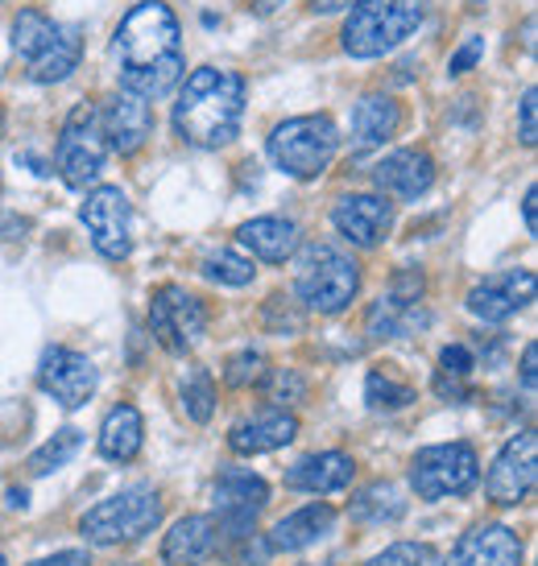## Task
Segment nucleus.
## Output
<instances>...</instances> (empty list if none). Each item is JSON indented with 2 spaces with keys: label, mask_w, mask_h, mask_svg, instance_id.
<instances>
[{
  "label": "nucleus",
  "mask_w": 538,
  "mask_h": 566,
  "mask_svg": "<svg viewBox=\"0 0 538 566\" xmlns=\"http://www.w3.org/2000/svg\"><path fill=\"white\" fill-rule=\"evenodd\" d=\"M431 315L423 311V298H402V294H385L369 306V335L373 339H406L427 327Z\"/></svg>",
  "instance_id": "obj_25"
},
{
  "label": "nucleus",
  "mask_w": 538,
  "mask_h": 566,
  "mask_svg": "<svg viewBox=\"0 0 538 566\" xmlns=\"http://www.w3.org/2000/svg\"><path fill=\"white\" fill-rule=\"evenodd\" d=\"M364 401L373 409H406L414 401V389L411 385H397L394 377H385L381 368H373L369 380H364Z\"/></svg>",
  "instance_id": "obj_34"
},
{
  "label": "nucleus",
  "mask_w": 538,
  "mask_h": 566,
  "mask_svg": "<svg viewBox=\"0 0 538 566\" xmlns=\"http://www.w3.org/2000/svg\"><path fill=\"white\" fill-rule=\"evenodd\" d=\"M220 546V530H216V517H204V513H190V517H178L170 525V534L162 542V563L166 566H199L207 563Z\"/></svg>",
  "instance_id": "obj_20"
},
{
  "label": "nucleus",
  "mask_w": 538,
  "mask_h": 566,
  "mask_svg": "<svg viewBox=\"0 0 538 566\" xmlns=\"http://www.w3.org/2000/svg\"><path fill=\"white\" fill-rule=\"evenodd\" d=\"M80 216L104 261H125L133 252V207H128L121 187H95Z\"/></svg>",
  "instance_id": "obj_9"
},
{
  "label": "nucleus",
  "mask_w": 538,
  "mask_h": 566,
  "mask_svg": "<svg viewBox=\"0 0 538 566\" xmlns=\"http://www.w3.org/2000/svg\"><path fill=\"white\" fill-rule=\"evenodd\" d=\"M535 187H526V195H523V220H526V232H530V237H535L538 232V223H535Z\"/></svg>",
  "instance_id": "obj_42"
},
{
  "label": "nucleus",
  "mask_w": 538,
  "mask_h": 566,
  "mask_svg": "<svg viewBox=\"0 0 538 566\" xmlns=\"http://www.w3.org/2000/svg\"><path fill=\"white\" fill-rule=\"evenodd\" d=\"M535 360H538V347L526 344V352H523V385H526V394H535Z\"/></svg>",
  "instance_id": "obj_41"
},
{
  "label": "nucleus",
  "mask_w": 538,
  "mask_h": 566,
  "mask_svg": "<svg viewBox=\"0 0 538 566\" xmlns=\"http://www.w3.org/2000/svg\"><path fill=\"white\" fill-rule=\"evenodd\" d=\"M0 566H4V554H0Z\"/></svg>",
  "instance_id": "obj_47"
},
{
  "label": "nucleus",
  "mask_w": 538,
  "mask_h": 566,
  "mask_svg": "<svg viewBox=\"0 0 538 566\" xmlns=\"http://www.w3.org/2000/svg\"><path fill=\"white\" fill-rule=\"evenodd\" d=\"M149 331L166 352H187L199 344V335L207 331V311L204 302L187 294L183 285H162L149 298Z\"/></svg>",
  "instance_id": "obj_10"
},
{
  "label": "nucleus",
  "mask_w": 538,
  "mask_h": 566,
  "mask_svg": "<svg viewBox=\"0 0 538 566\" xmlns=\"http://www.w3.org/2000/svg\"><path fill=\"white\" fill-rule=\"evenodd\" d=\"M311 13H340V9H352L356 0H307Z\"/></svg>",
  "instance_id": "obj_43"
},
{
  "label": "nucleus",
  "mask_w": 538,
  "mask_h": 566,
  "mask_svg": "<svg viewBox=\"0 0 538 566\" xmlns=\"http://www.w3.org/2000/svg\"><path fill=\"white\" fill-rule=\"evenodd\" d=\"M0 133H4V108H0Z\"/></svg>",
  "instance_id": "obj_46"
},
{
  "label": "nucleus",
  "mask_w": 538,
  "mask_h": 566,
  "mask_svg": "<svg viewBox=\"0 0 538 566\" xmlns=\"http://www.w3.org/2000/svg\"><path fill=\"white\" fill-rule=\"evenodd\" d=\"M100 128H104V142L116 154H137L149 133H154V108L149 99L133 92H112L104 99V112H100Z\"/></svg>",
  "instance_id": "obj_16"
},
{
  "label": "nucleus",
  "mask_w": 538,
  "mask_h": 566,
  "mask_svg": "<svg viewBox=\"0 0 538 566\" xmlns=\"http://www.w3.org/2000/svg\"><path fill=\"white\" fill-rule=\"evenodd\" d=\"M535 104H538V92H535V87H526V92H523V104H518V120H523V145H535L538 142Z\"/></svg>",
  "instance_id": "obj_39"
},
{
  "label": "nucleus",
  "mask_w": 538,
  "mask_h": 566,
  "mask_svg": "<svg viewBox=\"0 0 538 566\" xmlns=\"http://www.w3.org/2000/svg\"><path fill=\"white\" fill-rule=\"evenodd\" d=\"M261 377H266V356L254 352V347L237 352V356L228 360V368H224V385H228V389H249V385H257Z\"/></svg>",
  "instance_id": "obj_36"
},
{
  "label": "nucleus",
  "mask_w": 538,
  "mask_h": 566,
  "mask_svg": "<svg viewBox=\"0 0 538 566\" xmlns=\"http://www.w3.org/2000/svg\"><path fill=\"white\" fill-rule=\"evenodd\" d=\"M352 475H356V463H352V455H344V451H319V455L299 459V463L286 472V488L328 496V492L349 488Z\"/></svg>",
  "instance_id": "obj_21"
},
{
  "label": "nucleus",
  "mask_w": 538,
  "mask_h": 566,
  "mask_svg": "<svg viewBox=\"0 0 538 566\" xmlns=\"http://www.w3.org/2000/svg\"><path fill=\"white\" fill-rule=\"evenodd\" d=\"M266 501H269V484L261 475L240 472V468L224 472L216 480V530H220V537L254 534V521L266 509Z\"/></svg>",
  "instance_id": "obj_12"
},
{
  "label": "nucleus",
  "mask_w": 538,
  "mask_h": 566,
  "mask_svg": "<svg viewBox=\"0 0 538 566\" xmlns=\"http://www.w3.org/2000/svg\"><path fill=\"white\" fill-rule=\"evenodd\" d=\"M335 149H340V128L332 116H290L269 133V158L282 174L311 182L332 166Z\"/></svg>",
  "instance_id": "obj_6"
},
{
  "label": "nucleus",
  "mask_w": 538,
  "mask_h": 566,
  "mask_svg": "<svg viewBox=\"0 0 538 566\" xmlns=\"http://www.w3.org/2000/svg\"><path fill=\"white\" fill-rule=\"evenodd\" d=\"M257 4V13H273V9H282L286 0H254Z\"/></svg>",
  "instance_id": "obj_44"
},
{
  "label": "nucleus",
  "mask_w": 538,
  "mask_h": 566,
  "mask_svg": "<svg viewBox=\"0 0 538 566\" xmlns=\"http://www.w3.org/2000/svg\"><path fill=\"white\" fill-rule=\"evenodd\" d=\"M480 54H485V38H464V46L452 54V63H447V75H468L476 63H480Z\"/></svg>",
  "instance_id": "obj_38"
},
{
  "label": "nucleus",
  "mask_w": 538,
  "mask_h": 566,
  "mask_svg": "<svg viewBox=\"0 0 538 566\" xmlns=\"http://www.w3.org/2000/svg\"><path fill=\"white\" fill-rule=\"evenodd\" d=\"M480 480V455L468 442H435L411 459V488L418 501H447L473 492Z\"/></svg>",
  "instance_id": "obj_7"
},
{
  "label": "nucleus",
  "mask_w": 538,
  "mask_h": 566,
  "mask_svg": "<svg viewBox=\"0 0 538 566\" xmlns=\"http://www.w3.org/2000/svg\"><path fill=\"white\" fill-rule=\"evenodd\" d=\"M356 290H361V265L352 261L349 252L328 244V240H315V244L302 249L299 273H294V294L302 298L307 311L340 315V311H349Z\"/></svg>",
  "instance_id": "obj_4"
},
{
  "label": "nucleus",
  "mask_w": 538,
  "mask_h": 566,
  "mask_svg": "<svg viewBox=\"0 0 538 566\" xmlns=\"http://www.w3.org/2000/svg\"><path fill=\"white\" fill-rule=\"evenodd\" d=\"M245 120V80L224 66H199L178 87L175 133L195 149H220Z\"/></svg>",
  "instance_id": "obj_2"
},
{
  "label": "nucleus",
  "mask_w": 538,
  "mask_h": 566,
  "mask_svg": "<svg viewBox=\"0 0 538 566\" xmlns=\"http://www.w3.org/2000/svg\"><path fill=\"white\" fill-rule=\"evenodd\" d=\"M294 434H299V418H294L290 409L273 406V409H261L249 422L232 426L228 447H232L237 455H269V451H278L286 442H294Z\"/></svg>",
  "instance_id": "obj_19"
},
{
  "label": "nucleus",
  "mask_w": 538,
  "mask_h": 566,
  "mask_svg": "<svg viewBox=\"0 0 538 566\" xmlns=\"http://www.w3.org/2000/svg\"><path fill=\"white\" fill-rule=\"evenodd\" d=\"M83 447V430H75V426H66V430H59L54 439H46L38 451L30 455V475H50L54 468H63L66 459L75 455Z\"/></svg>",
  "instance_id": "obj_31"
},
{
  "label": "nucleus",
  "mask_w": 538,
  "mask_h": 566,
  "mask_svg": "<svg viewBox=\"0 0 538 566\" xmlns=\"http://www.w3.org/2000/svg\"><path fill=\"white\" fill-rule=\"evenodd\" d=\"M397 128H402V108H397V99L390 95H364L356 99V108H352V154H369V149H377L394 137Z\"/></svg>",
  "instance_id": "obj_22"
},
{
  "label": "nucleus",
  "mask_w": 538,
  "mask_h": 566,
  "mask_svg": "<svg viewBox=\"0 0 538 566\" xmlns=\"http://www.w3.org/2000/svg\"><path fill=\"white\" fill-rule=\"evenodd\" d=\"M335 525V509L332 504H307L299 513H290L282 517L273 530H269V551H307V546H315L319 537H328Z\"/></svg>",
  "instance_id": "obj_24"
},
{
  "label": "nucleus",
  "mask_w": 538,
  "mask_h": 566,
  "mask_svg": "<svg viewBox=\"0 0 538 566\" xmlns=\"http://www.w3.org/2000/svg\"><path fill=\"white\" fill-rule=\"evenodd\" d=\"M444 566H523V537L509 525H473L459 534Z\"/></svg>",
  "instance_id": "obj_17"
},
{
  "label": "nucleus",
  "mask_w": 538,
  "mask_h": 566,
  "mask_svg": "<svg viewBox=\"0 0 538 566\" xmlns=\"http://www.w3.org/2000/svg\"><path fill=\"white\" fill-rule=\"evenodd\" d=\"M266 394H269V401H278V409H286L290 401H302V394H307V380H302L294 368H269Z\"/></svg>",
  "instance_id": "obj_37"
},
{
  "label": "nucleus",
  "mask_w": 538,
  "mask_h": 566,
  "mask_svg": "<svg viewBox=\"0 0 538 566\" xmlns=\"http://www.w3.org/2000/svg\"><path fill=\"white\" fill-rule=\"evenodd\" d=\"M427 17V0H356L344 21V50L352 59H381L397 50Z\"/></svg>",
  "instance_id": "obj_3"
},
{
  "label": "nucleus",
  "mask_w": 538,
  "mask_h": 566,
  "mask_svg": "<svg viewBox=\"0 0 538 566\" xmlns=\"http://www.w3.org/2000/svg\"><path fill=\"white\" fill-rule=\"evenodd\" d=\"M104 161H108V142L100 128V112L92 104H75L54 145V166L71 190H87L104 174Z\"/></svg>",
  "instance_id": "obj_8"
},
{
  "label": "nucleus",
  "mask_w": 538,
  "mask_h": 566,
  "mask_svg": "<svg viewBox=\"0 0 538 566\" xmlns=\"http://www.w3.org/2000/svg\"><path fill=\"white\" fill-rule=\"evenodd\" d=\"M369 566H444V558L427 542H394L381 554H373Z\"/></svg>",
  "instance_id": "obj_35"
},
{
  "label": "nucleus",
  "mask_w": 538,
  "mask_h": 566,
  "mask_svg": "<svg viewBox=\"0 0 538 566\" xmlns=\"http://www.w3.org/2000/svg\"><path fill=\"white\" fill-rule=\"evenodd\" d=\"M373 182L394 199H423L435 182V161L427 149H394L373 166Z\"/></svg>",
  "instance_id": "obj_18"
},
{
  "label": "nucleus",
  "mask_w": 538,
  "mask_h": 566,
  "mask_svg": "<svg viewBox=\"0 0 538 566\" xmlns=\"http://www.w3.org/2000/svg\"><path fill=\"white\" fill-rule=\"evenodd\" d=\"M30 566H92V558H87V551H63L54 554V558H38Z\"/></svg>",
  "instance_id": "obj_40"
},
{
  "label": "nucleus",
  "mask_w": 538,
  "mask_h": 566,
  "mask_svg": "<svg viewBox=\"0 0 538 566\" xmlns=\"http://www.w3.org/2000/svg\"><path fill=\"white\" fill-rule=\"evenodd\" d=\"M142 442H145L142 413H137L133 406L108 409V418H104V426H100V455L116 459V463H128V459H137Z\"/></svg>",
  "instance_id": "obj_26"
},
{
  "label": "nucleus",
  "mask_w": 538,
  "mask_h": 566,
  "mask_svg": "<svg viewBox=\"0 0 538 566\" xmlns=\"http://www.w3.org/2000/svg\"><path fill=\"white\" fill-rule=\"evenodd\" d=\"M538 480V434L535 430H523L501 447V455L493 459L489 475H485V496L501 509H514L523 504L530 492H535Z\"/></svg>",
  "instance_id": "obj_11"
},
{
  "label": "nucleus",
  "mask_w": 538,
  "mask_h": 566,
  "mask_svg": "<svg viewBox=\"0 0 538 566\" xmlns=\"http://www.w3.org/2000/svg\"><path fill=\"white\" fill-rule=\"evenodd\" d=\"M349 513L356 521H364V525H385V521L406 517V501H402L397 484H390V480H377V484L361 488V492L352 496Z\"/></svg>",
  "instance_id": "obj_28"
},
{
  "label": "nucleus",
  "mask_w": 538,
  "mask_h": 566,
  "mask_svg": "<svg viewBox=\"0 0 538 566\" xmlns=\"http://www.w3.org/2000/svg\"><path fill=\"white\" fill-rule=\"evenodd\" d=\"M112 59H116L121 92H133L142 99H162L166 92H175L187 71L175 9L162 0L133 4L112 33Z\"/></svg>",
  "instance_id": "obj_1"
},
{
  "label": "nucleus",
  "mask_w": 538,
  "mask_h": 566,
  "mask_svg": "<svg viewBox=\"0 0 538 566\" xmlns=\"http://www.w3.org/2000/svg\"><path fill=\"white\" fill-rule=\"evenodd\" d=\"M183 409L190 422H211L216 413V380L207 377L204 368H190L183 380Z\"/></svg>",
  "instance_id": "obj_32"
},
{
  "label": "nucleus",
  "mask_w": 538,
  "mask_h": 566,
  "mask_svg": "<svg viewBox=\"0 0 538 566\" xmlns=\"http://www.w3.org/2000/svg\"><path fill=\"white\" fill-rule=\"evenodd\" d=\"M473 368H476V360L464 344L444 347V352H439V377H435V389H439L444 397L459 394V389H464V380L473 377Z\"/></svg>",
  "instance_id": "obj_33"
},
{
  "label": "nucleus",
  "mask_w": 538,
  "mask_h": 566,
  "mask_svg": "<svg viewBox=\"0 0 538 566\" xmlns=\"http://www.w3.org/2000/svg\"><path fill=\"white\" fill-rule=\"evenodd\" d=\"M80 59H83V30L80 25H63L59 38H54V46L38 63L25 66V71H30L33 83H63L80 66Z\"/></svg>",
  "instance_id": "obj_27"
},
{
  "label": "nucleus",
  "mask_w": 538,
  "mask_h": 566,
  "mask_svg": "<svg viewBox=\"0 0 538 566\" xmlns=\"http://www.w3.org/2000/svg\"><path fill=\"white\" fill-rule=\"evenodd\" d=\"M237 240L254 252V256L269 261V265H282V261H290L294 249H299V223L282 220V216H261V220L240 223Z\"/></svg>",
  "instance_id": "obj_23"
},
{
  "label": "nucleus",
  "mask_w": 538,
  "mask_h": 566,
  "mask_svg": "<svg viewBox=\"0 0 538 566\" xmlns=\"http://www.w3.org/2000/svg\"><path fill=\"white\" fill-rule=\"evenodd\" d=\"M332 223L356 249H377L394 228V203L385 195H344L332 207Z\"/></svg>",
  "instance_id": "obj_15"
},
{
  "label": "nucleus",
  "mask_w": 538,
  "mask_h": 566,
  "mask_svg": "<svg viewBox=\"0 0 538 566\" xmlns=\"http://www.w3.org/2000/svg\"><path fill=\"white\" fill-rule=\"evenodd\" d=\"M38 385H42V394L54 397L63 409H80L92 401L100 373H95V364L83 352L50 347L46 356H42V364H38Z\"/></svg>",
  "instance_id": "obj_13"
},
{
  "label": "nucleus",
  "mask_w": 538,
  "mask_h": 566,
  "mask_svg": "<svg viewBox=\"0 0 538 566\" xmlns=\"http://www.w3.org/2000/svg\"><path fill=\"white\" fill-rule=\"evenodd\" d=\"M535 269H501L468 290V311L485 323H506L535 302Z\"/></svg>",
  "instance_id": "obj_14"
},
{
  "label": "nucleus",
  "mask_w": 538,
  "mask_h": 566,
  "mask_svg": "<svg viewBox=\"0 0 538 566\" xmlns=\"http://www.w3.org/2000/svg\"><path fill=\"white\" fill-rule=\"evenodd\" d=\"M59 21H50L42 9H21L13 21V50L25 59V66L38 63L50 46H54V38H59Z\"/></svg>",
  "instance_id": "obj_29"
},
{
  "label": "nucleus",
  "mask_w": 538,
  "mask_h": 566,
  "mask_svg": "<svg viewBox=\"0 0 538 566\" xmlns=\"http://www.w3.org/2000/svg\"><path fill=\"white\" fill-rule=\"evenodd\" d=\"M204 277L207 282H220V285H249L257 277V269L249 256H240L237 249H220V252H207L204 256Z\"/></svg>",
  "instance_id": "obj_30"
},
{
  "label": "nucleus",
  "mask_w": 538,
  "mask_h": 566,
  "mask_svg": "<svg viewBox=\"0 0 538 566\" xmlns=\"http://www.w3.org/2000/svg\"><path fill=\"white\" fill-rule=\"evenodd\" d=\"M162 521V492L154 484H133L112 492L108 501L87 509L80 521L83 537L92 546H125V542H142L154 534Z\"/></svg>",
  "instance_id": "obj_5"
},
{
  "label": "nucleus",
  "mask_w": 538,
  "mask_h": 566,
  "mask_svg": "<svg viewBox=\"0 0 538 566\" xmlns=\"http://www.w3.org/2000/svg\"><path fill=\"white\" fill-rule=\"evenodd\" d=\"M9 504H13V509H25V492H17L13 488V492H9Z\"/></svg>",
  "instance_id": "obj_45"
}]
</instances>
